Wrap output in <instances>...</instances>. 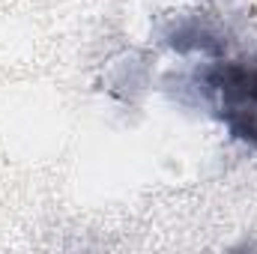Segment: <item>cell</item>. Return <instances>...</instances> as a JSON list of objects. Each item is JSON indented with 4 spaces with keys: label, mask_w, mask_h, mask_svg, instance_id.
Here are the masks:
<instances>
[{
    "label": "cell",
    "mask_w": 257,
    "mask_h": 254,
    "mask_svg": "<svg viewBox=\"0 0 257 254\" xmlns=\"http://www.w3.org/2000/svg\"><path fill=\"white\" fill-rule=\"evenodd\" d=\"M203 81L212 96L215 117L230 138L257 147V66L218 63L203 75Z\"/></svg>",
    "instance_id": "cell-1"
}]
</instances>
